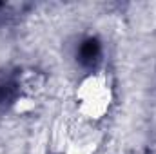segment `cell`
<instances>
[{
	"instance_id": "1",
	"label": "cell",
	"mask_w": 156,
	"mask_h": 154,
	"mask_svg": "<svg viewBox=\"0 0 156 154\" xmlns=\"http://www.w3.org/2000/svg\"><path fill=\"white\" fill-rule=\"evenodd\" d=\"M75 100L78 113L85 120L89 121L102 120L113 103V91L107 78L100 73H93L82 78L75 93Z\"/></svg>"
},
{
	"instance_id": "2",
	"label": "cell",
	"mask_w": 156,
	"mask_h": 154,
	"mask_svg": "<svg viewBox=\"0 0 156 154\" xmlns=\"http://www.w3.org/2000/svg\"><path fill=\"white\" fill-rule=\"evenodd\" d=\"M18 87H20V91H22V96L37 100L40 94L44 93V89H45V76H44L40 71L27 69V71H24V73L20 75Z\"/></svg>"
},
{
	"instance_id": "3",
	"label": "cell",
	"mask_w": 156,
	"mask_h": 154,
	"mask_svg": "<svg viewBox=\"0 0 156 154\" xmlns=\"http://www.w3.org/2000/svg\"><path fill=\"white\" fill-rule=\"evenodd\" d=\"M94 145H96V142L93 138H89V136L87 138H80V140H75V142L67 143L66 154H93Z\"/></svg>"
},
{
	"instance_id": "4",
	"label": "cell",
	"mask_w": 156,
	"mask_h": 154,
	"mask_svg": "<svg viewBox=\"0 0 156 154\" xmlns=\"http://www.w3.org/2000/svg\"><path fill=\"white\" fill-rule=\"evenodd\" d=\"M35 107V100L33 98H26V96H22V98H18L16 102H15V111L16 113H27V111H31Z\"/></svg>"
}]
</instances>
